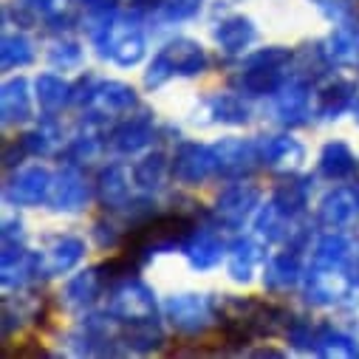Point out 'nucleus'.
<instances>
[{
  "instance_id": "9b49d317",
  "label": "nucleus",
  "mask_w": 359,
  "mask_h": 359,
  "mask_svg": "<svg viewBox=\"0 0 359 359\" xmlns=\"http://www.w3.org/2000/svg\"><path fill=\"white\" fill-rule=\"evenodd\" d=\"M212 147H215V156H218V175L229 178V182H243L246 175H252L260 167L257 139L226 136Z\"/></svg>"
},
{
  "instance_id": "39448f33",
  "label": "nucleus",
  "mask_w": 359,
  "mask_h": 359,
  "mask_svg": "<svg viewBox=\"0 0 359 359\" xmlns=\"http://www.w3.org/2000/svg\"><path fill=\"white\" fill-rule=\"evenodd\" d=\"M356 280H359V275L351 272V269L311 263L309 275L303 278V297H306L309 306L331 309V306H339V303L351 300V294L356 289Z\"/></svg>"
},
{
  "instance_id": "dca6fc26",
  "label": "nucleus",
  "mask_w": 359,
  "mask_h": 359,
  "mask_svg": "<svg viewBox=\"0 0 359 359\" xmlns=\"http://www.w3.org/2000/svg\"><path fill=\"white\" fill-rule=\"evenodd\" d=\"M317 221L325 229H348L359 221V187H334L317 207Z\"/></svg>"
},
{
  "instance_id": "ddd939ff",
  "label": "nucleus",
  "mask_w": 359,
  "mask_h": 359,
  "mask_svg": "<svg viewBox=\"0 0 359 359\" xmlns=\"http://www.w3.org/2000/svg\"><path fill=\"white\" fill-rule=\"evenodd\" d=\"M275 97V116L280 125L286 128H300L309 122L311 108H309V97H311V88L309 79L300 74H289L286 82L272 94Z\"/></svg>"
},
{
  "instance_id": "09e8293b",
  "label": "nucleus",
  "mask_w": 359,
  "mask_h": 359,
  "mask_svg": "<svg viewBox=\"0 0 359 359\" xmlns=\"http://www.w3.org/2000/svg\"><path fill=\"white\" fill-rule=\"evenodd\" d=\"M351 114H353V119L359 122V94H356V100H353V105H351Z\"/></svg>"
},
{
  "instance_id": "8fccbe9b",
  "label": "nucleus",
  "mask_w": 359,
  "mask_h": 359,
  "mask_svg": "<svg viewBox=\"0 0 359 359\" xmlns=\"http://www.w3.org/2000/svg\"><path fill=\"white\" fill-rule=\"evenodd\" d=\"M353 15H356V20H359V0H356V4H353Z\"/></svg>"
},
{
  "instance_id": "7c9ffc66",
  "label": "nucleus",
  "mask_w": 359,
  "mask_h": 359,
  "mask_svg": "<svg viewBox=\"0 0 359 359\" xmlns=\"http://www.w3.org/2000/svg\"><path fill=\"white\" fill-rule=\"evenodd\" d=\"M317 170L328 182H348V178L356 175V156L345 142H328L320 153Z\"/></svg>"
},
{
  "instance_id": "a878e982",
  "label": "nucleus",
  "mask_w": 359,
  "mask_h": 359,
  "mask_svg": "<svg viewBox=\"0 0 359 359\" xmlns=\"http://www.w3.org/2000/svg\"><path fill=\"white\" fill-rule=\"evenodd\" d=\"M263 257L266 252L255 238H235L226 249V272L235 283H249Z\"/></svg>"
},
{
  "instance_id": "473e14b6",
  "label": "nucleus",
  "mask_w": 359,
  "mask_h": 359,
  "mask_svg": "<svg viewBox=\"0 0 359 359\" xmlns=\"http://www.w3.org/2000/svg\"><path fill=\"white\" fill-rule=\"evenodd\" d=\"M309 196H311V178L306 175H289L275 187L272 201L292 218H303L306 207H309Z\"/></svg>"
},
{
  "instance_id": "6ab92c4d",
  "label": "nucleus",
  "mask_w": 359,
  "mask_h": 359,
  "mask_svg": "<svg viewBox=\"0 0 359 359\" xmlns=\"http://www.w3.org/2000/svg\"><path fill=\"white\" fill-rule=\"evenodd\" d=\"M257 150H260V164L269 170H297L306 158V150L297 139L280 133V136H260L257 139Z\"/></svg>"
},
{
  "instance_id": "bb28decb",
  "label": "nucleus",
  "mask_w": 359,
  "mask_h": 359,
  "mask_svg": "<svg viewBox=\"0 0 359 359\" xmlns=\"http://www.w3.org/2000/svg\"><path fill=\"white\" fill-rule=\"evenodd\" d=\"M0 119H4V128L23 125L26 119H32V91L23 76L6 79L0 88Z\"/></svg>"
},
{
  "instance_id": "4be33fe9",
  "label": "nucleus",
  "mask_w": 359,
  "mask_h": 359,
  "mask_svg": "<svg viewBox=\"0 0 359 359\" xmlns=\"http://www.w3.org/2000/svg\"><path fill=\"white\" fill-rule=\"evenodd\" d=\"M212 40L218 43V48L226 54V57H241L255 40H257V29L249 18L243 15H229L224 20L215 23L212 29Z\"/></svg>"
},
{
  "instance_id": "6e6552de",
  "label": "nucleus",
  "mask_w": 359,
  "mask_h": 359,
  "mask_svg": "<svg viewBox=\"0 0 359 359\" xmlns=\"http://www.w3.org/2000/svg\"><path fill=\"white\" fill-rule=\"evenodd\" d=\"M136 15H139V12H136ZM136 15H133V18H130V15H128V18L116 15V18H114V26H111V32H108V37L97 46L102 57H111V60H114L116 65H122V68L139 65L142 57H144V48H147Z\"/></svg>"
},
{
  "instance_id": "393cba45",
  "label": "nucleus",
  "mask_w": 359,
  "mask_h": 359,
  "mask_svg": "<svg viewBox=\"0 0 359 359\" xmlns=\"http://www.w3.org/2000/svg\"><path fill=\"white\" fill-rule=\"evenodd\" d=\"M323 51L331 65H359V20H339L325 37Z\"/></svg>"
},
{
  "instance_id": "cd10ccee",
  "label": "nucleus",
  "mask_w": 359,
  "mask_h": 359,
  "mask_svg": "<svg viewBox=\"0 0 359 359\" xmlns=\"http://www.w3.org/2000/svg\"><path fill=\"white\" fill-rule=\"evenodd\" d=\"M97 198L108 210H125L130 201V175L122 164H108L97 175Z\"/></svg>"
},
{
  "instance_id": "c756f323",
  "label": "nucleus",
  "mask_w": 359,
  "mask_h": 359,
  "mask_svg": "<svg viewBox=\"0 0 359 359\" xmlns=\"http://www.w3.org/2000/svg\"><path fill=\"white\" fill-rule=\"evenodd\" d=\"M46 272L48 278L54 275H65L85 257V241L76 235H60L51 241V246L46 249Z\"/></svg>"
},
{
  "instance_id": "2f4dec72",
  "label": "nucleus",
  "mask_w": 359,
  "mask_h": 359,
  "mask_svg": "<svg viewBox=\"0 0 359 359\" xmlns=\"http://www.w3.org/2000/svg\"><path fill=\"white\" fill-rule=\"evenodd\" d=\"M356 85L348 82V79H334L328 85H323L320 91H317V108L314 114L320 119H337L342 111H348L356 100Z\"/></svg>"
},
{
  "instance_id": "7ed1b4c3",
  "label": "nucleus",
  "mask_w": 359,
  "mask_h": 359,
  "mask_svg": "<svg viewBox=\"0 0 359 359\" xmlns=\"http://www.w3.org/2000/svg\"><path fill=\"white\" fill-rule=\"evenodd\" d=\"M294 62V54L283 46H269L255 54H249L241 65V71L232 76V85L243 97H269L286 82L289 71Z\"/></svg>"
},
{
  "instance_id": "f8f14e48",
  "label": "nucleus",
  "mask_w": 359,
  "mask_h": 359,
  "mask_svg": "<svg viewBox=\"0 0 359 359\" xmlns=\"http://www.w3.org/2000/svg\"><path fill=\"white\" fill-rule=\"evenodd\" d=\"M51 184H54V175L46 167H40V164L23 167L4 184V198L12 207H37V204L48 201Z\"/></svg>"
},
{
  "instance_id": "0eeeda50",
  "label": "nucleus",
  "mask_w": 359,
  "mask_h": 359,
  "mask_svg": "<svg viewBox=\"0 0 359 359\" xmlns=\"http://www.w3.org/2000/svg\"><path fill=\"white\" fill-rule=\"evenodd\" d=\"M116 323H136V320H153L156 317V294L153 289L139 278H122L108 292V309Z\"/></svg>"
},
{
  "instance_id": "412c9836",
  "label": "nucleus",
  "mask_w": 359,
  "mask_h": 359,
  "mask_svg": "<svg viewBox=\"0 0 359 359\" xmlns=\"http://www.w3.org/2000/svg\"><path fill=\"white\" fill-rule=\"evenodd\" d=\"M108 286L102 269L94 266V269H85V272L74 275L65 289H62V306L71 309V311H85L97 303V297L102 294V289Z\"/></svg>"
},
{
  "instance_id": "c85d7f7f",
  "label": "nucleus",
  "mask_w": 359,
  "mask_h": 359,
  "mask_svg": "<svg viewBox=\"0 0 359 359\" xmlns=\"http://www.w3.org/2000/svg\"><path fill=\"white\" fill-rule=\"evenodd\" d=\"M210 122H221V125H246L249 122V105L243 102V94H212L201 102L198 108Z\"/></svg>"
},
{
  "instance_id": "f704fd0d",
  "label": "nucleus",
  "mask_w": 359,
  "mask_h": 359,
  "mask_svg": "<svg viewBox=\"0 0 359 359\" xmlns=\"http://www.w3.org/2000/svg\"><path fill=\"white\" fill-rule=\"evenodd\" d=\"M34 91H37V102H40V108L51 116V114L62 111V108L71 102L74 85H68L62 76L40 74V76H37V82H34Z\"/></svg>"
},
{
  "instance_id": "423d86ee",
  "label": "nucleus",
  "mask_w": 359,
  "mask_h": 359,
  "mask_svg": "<svg viewBox=\"0 0 359 359\" xmlns=\"http://www.w3.org/2000/svg\"><path fill=\"white\" fill-rule=\"evenodd\" d=\"M164 317L182 334H204L218 320V303L212 300V294L198 292L172 294L164 300Z\"/></svg>"
},
{
  "instance_id": "a211bd4d",
  "label": "nucleus",
  "mask_w": 359,
  "mask_h": 359,
  "mask_svg": "<svg viewBox=\"0 0 359 359\" xmlns=\"http://www.w3.org/2000/svg\"><path fill=\"white\" fill-rule=\"evenodd\" d=\"M311 263L320 266H342L359 275V243L348 235H342L339 229H331L328 235H323L314 246V257Z\"/></svg>"
},
{
  "instance_id": "c9c22d12",
  "label": "nucleus",
  "mask_w": 359,
  "mask_h": 359,
  "mask_svg": "<svg viewBox=\"0 0 359 359\" xmlns=\"http://www.w3.org/2000/svg\"><path fill=\"white\" fill-rule=\"evenodd\" d=\"M37 57L34 51V43L15 32V34H4V43H0V65H4V71H15V68H26L32 65Z\"/></svg>"
},
{
  "instance_id": "ea45409f",
  "label": "nucleus",
  "mask_w": 359,
  "mask_h": 359,
  "mask_svg": "<svg viewBox=\"0 0 359 359\" xmlns=\"http://www.w3.org/2000/svg\"><path fill=\"white\" fill-rule=\"evenodd\" d=\"M94 125H97V119L91 116V119H88V125H82V130L68 142L65 158H68L71 164L91 161V158L100 153V139H97V133H94Z\"/></svg>"
},
{
  "instance_id": "e433bc0d",
  "label": "nucleus",
  "mask_w": 359,
  "mask_h": 359,
  "mask_svg": "<svg viewBox=\"0 0 359 359\" xmlns=\"http://www.w3.org/2000/svg\"><path fill=\"white\" fill-rule=\"evenodd\" d=\"M167 170H170L167 167V156L164 153H150L142 161H136V167H133V184L142 187L144 193H156L164 184Z\"/></svg>"
},
{
  "instance_id": "4c0bfd02",
  "label": "nucleus",
  "mask_w": 359,
  "mask_h": 359,
  "mask_svg": "<svg viewBox=\"0 0 359 359\" xmlns=\"http://www.w3.org/2000/svg\"><path fill=\"white\" fill-rule=\"evenodd\" d=\"M20 142L29 156H51L62 144V130L54 125V119H46L37 128H32L29 133H23Z\"/></svg>"
},
{
  "instance_id": "f03ea898",
  "label": "nucleus",
  "mask_w": 359,
  "mask_h": 359,
  "mask_svg": "<svg viewBox=\"0 0 359 359\" xmlns=\"http://www.w3.org/2000/svg\"><path fill=\"white\" fill-rule=\"evenodd\" d=\"M196 229H198L196 212H156L128 229L125 255L136 266H144L153 255L182 249Z\"/></svg>"
},
{
  "instance_id": "20e7f679",
  "label": "nucleus",
  "mask_w": 359,
  "mask_h": 359,
  "mask_svg": "<svg viewBox=\"0 0 359 359\" xmlns=\"http://www.w3.org/2000/svg\"><path fill=\"white\" fill-rule=\"evenodd\" d=\"M207 65H210V57H207L201 43L178 37V40H170L153 57V62L144 71V85L147 88H161L172 76H198V74L207 71Z\"/></svg>"
},
{
  "instance_id": "4468645a",
  "label": "nucleus",
  "mask_w": 359,
  "mask_h": 359,
  "mask_svg": "<svg viewBox=\"0 0 359 359\" xmlns=\"http://www.w3.org/2000/svg\"><path fill=\"white\" fill-rule=\"evenodd\" d=\"M88 201H91V184H88V178L76 170V164L68 161L54 175V184H51V193H48V204L57 212H79V210L88 207Z\"/></svg>"
},
{
  "instance_id": "b1692460",
  "label": "nucleus",
  "mask_w": 359,
  "mask_h": 359,
  "mask_svg": "<svg viewBox=\"0 0 359 359\" xmlns=\"http://www.w3.org/2000/svg\"><path fill=\"white\" fill-rule=\"evenodd\" d=\"M164 328L158 320H136V323H119V348L122 353H153L164 345Z\"/></svg>"
},
{
  "instance_id": "79ce46f5",
  "label": "nucleus",
  "mask_w": 359,
  "mask_h": 359,
  "mask_svg": "<svg viewBox=\"0 0 359 359\" xmlns=\"http://www.w3.org/2000/svg\"><path fill=\"white\" fill-rule=\"evenodd\" d=\"M201 12V0H161L156 18L161 23H184Z\"/></svg>"
},
{
  "instance_id": "72a5a7b5",
  "label": "nucleus",
  "mask_w": 359,
  "mask_h": 359,
  "mask_svg": "<svg viewBox=\"0 0 359 359\" xmlns=\"http://www.w3.org/2000/svg\"><path fill=\"white\" fill-rule=\"evenodd\" d=\"M311 353L317 356H359V342L356 337L345 334L342 328L334 325H314V342Z\"/></svg>"
},
{
  "instance_id": "a19ab883",
  "label": "nucleus",
  "mask_w": 359,
  "mask_h": 359,
  "mask_svg": "<svg viewBox=\"0 0 359 359\" xmlns=\"http://www.w3.org/2000/svg\"><path fill=\"white\" fill-rule=\"evenodd\" d=\"M48 62L54 68H62V71H71V68H79L85 62V51L76 40L71 37H62V40H54L48 46Z\"/></svg>"
},
{
  "instance_id": "aec40b11",
  "label": "nucleus",
  "mask_w": 359,
  "mask_h": 359,
  "mask_svg": "<svg viewBox=\"0 0 359 359\" xmlns=\"http://www.w3.org/2000/svg\"><path fill=\"white\" fill-rule=\"evenodd\" d=\"M303 257L300 249L289 246L286 252H278L275 257H269V263L263 266V283L272 292H289L303 280Z\"/></svg>"
},
{
  "instance_id": "1a4fd4ad",
  "label": "nucleus",
  "mask_w": 359,
  "mask_h": 359,
  "mask_svg": "<svg viewBox=\"0 0 359 359\" xmlns=\"http://www.w3.org/2000/svg\"><path fill=\"white\" fill-rule=\"evenodd\" d=\"M170 172H172V178H175L178 184H187V187H196V184L210 182L212 175H218L215 147L198 144V142H184L182 147L175 150V156H172Z\"/></svg>"
},
{
  "instance_id": "de8ad7c7",
  "label": "nucleus",
  "mask_w": 359,
  "mask_h": 359,
  "mask_svg": "<svg viewBox=\"0 0 359 359\" xmlns=\"http://www.w3.org/2000/svg\"><path fill=\"white\" fill-rule=\"evenodd\" d=\"M88 9V15H102V12H116V0H79Z\"/></svg>"
},
{
  "instance_id": "f3484780",
  "label": "nucleus",
  "mask_w": 359,
  "mask_h": 359,
  "mask_svg": "<svg viewBox=\"0 0 359 359\" xmlns=\"http://www.w3.org/2000/svg\"><path fill=\"white\" fill-rule=\"evenodd\" d=\"M136 108V91L128 82H97L91 102H88V116H128Z\"/></svg>"
},
{
  "instance_id": "f257e3e1",
  "label": "nucleus",
  "mask_w": 359,
  "mask_h": 359,
  "mask_svg": "<svg viewBox=\"0 0 359 359\" xmlns=\"http://www.w3.org/2000/svg\"><path fill=\"white\" fill-rule=\"evenodd\" d=\"M218 323L226 345L246 348L252 339L286 334L294 317L289 309L275 303H263L255 297H226L218 309Z\"/></svg>"
},
{
  "instance_id": "a18cd8bd",
  "label": "nucleus",
  "mask_w": 359,
  "mask_h": 359,
  "mask_svg": "<svg viewBox=\"0 0 359 359\" xmlns=\"http://www.w3.org/2000/svg\"><path fill=\"white\" fill-rule=\"evenodd\" d=\"M0 238H4V241H26L23 221L20 218H6L4 221V229H0Z\"/></svg>"
},
{
  "instance_id": "5701e85b",
  "label": "nucleus",
  "mask_w": 359,
  "mask_h": 359,
  "mask_svg": "<svg viewBox=\"0 0 359 359\" xmlns=\"http://www.w3.org/2000/svg\"><path fill=\"white\" fill-rule=\"evenodd\" d=\"M224 252H226L224 241L212 229H204V226H198L187 238V243L182 246V255L187 257V263L196 269V272H210V269H215L221 263Z\"/></svg>"
},
{
  "instance_id": "c03bdc74",
  "label": "nucleus",
  "mask_w": 359,
  "mask_h": 359,
  "mask_svg": "<svg viewBox=\"0 0 359 359\" xmlns=\"http://www.w3.org/2000/svg\"><path fill=\"white\" fill-rule=\"evenodd\" d=\"M94 238H97V243L102 249H114L122 241V229L116 224H111V221H97L94 224Z\"/></svg>"
},
{
  "instance_id": "2eb2a0df",
  "label": "nucleus",
  "mask_w": 359,
  "mask_h": 359,
  "mask_svg": "<svg viewBox=\"0 0 359 359\" xmlns=\"http://www.w3.org/2000/svg\"><path fill=\"white\" fill-rule=\"evenodd\" d=\"M156 139V122H153V114L150 111H139L128 119H122L111 136H108V144L114 153L119 156H136L142 153L144 147H150Z\"/></svg>"
},
{
  "instance_id": "49530a36",
  "label": "nucleus",
  "mask_w": 359,
  "mask_h": 359,
  "mask_svg": "<svg viewBox=\"0 0 359 359\" xmlns=\"http://www.w3.org/2000/svg\"><path fill=\"white\" fill-rule=\"evenodd\" d=\"M23 156H29L26 147H23V142H20V139H18V142H9L6 150H4V164H6V167H15V164H20Z\"/></svg>"
},
{
  "instance_id": "58836bf2",
  "label": "nucleus",
  "mask_w": 359,
  "mask_h": 359,
  "mask_svg": "<svg viewBox=\"0 0 359 359\" xmlns=\"http://www.w3.org/2000/svg\"><path fill=\"white\" fill-rule=\"evenodd\" d=\"M20 4L34 15V20L54 29H65L71 23V0H20Z\"/></svg>"
},
{
  "instance_id": "37998d69",
  "label": "nucleus",
  "mask_w": 359,
  "mask_h": 359,
  "mask_svg": "<svg viewBox=\"0 0 359 359\" xmlns=\"http://www.w3.org/2000/svg\"><path fill=\"white\" fill-rule=\"evenodd\" d=\"M311 4L320 9V15H325L331 23H339V20H348L351 12H353V4L351 0H311Z\"/></svg>"
},
{
  "instance_id": "9d476101",
  "label": "nucleus",
  "mask_w": 359,
  "mask_h": 359,
  "mask_svg": "<svg viewBox=\"0 0 359 359\" xmlns=\"http://www.w3.org/2000/svg\"><path fill=\"white\" fill-rule=\"evenodd\" d=\"M260 207V190L243 182L229 184L212 204V218L226 229H241Z\"/></svg>"
}]
</instances>
